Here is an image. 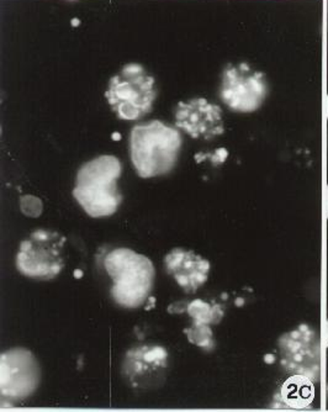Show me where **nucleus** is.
Wrapping results in <instances>:
<instances>
[{
	"mask_svg": "<svg viewBox=\"0 0 328 412\" xmlns=\"http://www.w3.org/2000/svg\"><path fill=\"white\" fill-rule=\"evenodd\" d=\"M182 143L179 130L159 120L136 125L130 135V157L139 177H161L173 171Z\"/></svg>",
	"mask_w": 328,
	"mask_h": 412,
	"instance_id": "nucleus-1",
	"label": "nucleus"
},
{
	"mask_svg": "<svg viewBox=\"0 0 328 412\" xmlns=\"http://www.w3.org/2000/svg\"><path fill=\"white\" fill-rule=\"evenodd\" d=\"M281 399L291 409L310 406L315 399V385L305 375H293L285 380L280 390Z\"/></svg>",
	"mask_w": 328,
	"mask_h": 412,
	"instance_id": "nucleus-11",
	"label": "nucleus"
},
{
	"mask_svg": "<svg viewBox=\"0 0 328 412\" xmlns=\"http://www.w3.org/2000/svg\"><path fill=\"white\" fill-rule=\"evenodd\" d=\"M187 336V340L198 347L210 349L214 346V338H212V331L209 325L195 324L184 331Z\"/></svg>",
	"mask_w": 328,
	"mask_h": 412,
	"instance_id": "nucleus-13",
	"label": "nucleus"
},
{
	"mask_svg": "<svg viewBox=\"0 0 328 412\" xmlns=\"http://www.w3.org/2000/svg\"><path fill=\"white\" fill-rule=\"evenodd\" d=\"M123 165L112 154L90 159L76 173L73 196L90 218H110L123 203L117 189Z\"/></svg>",
	"mask_w": 328,
	"mask_h": 412,
	"instance_id": "nucleus-2",
	"label": "nucleus"
},
{
	"mask_svg": "<svg viewBox=\"0 0 328 412\" xmlns=\"http://www.w3.org/2000/svg\"><path fill=\"white\" fill-rule=\"evenodd\" d=\"M268 94L263 73L246 63L229 65L223 74L220 96L232 112H253L259 109Z\"/></svg>",
	"mask_w": 328,
	"mask_h": 412,
	"instance_id": "nucleus-8",
	"label": "nucleus"
},
{
	"mask_svg": "<svg viewBox=\"0 0 328 412\" xmlns=\"http://www.w3.org/2000/svg\"><path fill=\"white\" fill-rule=\"evenodd\" d=\"M157 95L154 78L139 63L123 65L109 81L105 93L112 112L126 121L140 120L152 112Z\"/></svg>",
	"mask_w": 328,
	"mask_h": 412,
	"instance_id": "nucleus-4",
	"label": "nucleus"
},
{
	"mask_svg": "<svg viewBox=\"0 0 328 412\" xmlns=\"http://www.w3.org/2000/svg\"><path fill=\"white\" fill-rule=\"evenodd\" d=\"M67 238L56 231L40 229L19 246L15 265L23 277L52 280L65 269Z\"/></svg>",
	"mask_w": 328,
	"mask_h": 412,
	"instance_id": "nucleus-5",
	"label": "nucleus"
},
{
	"mask_svg": "<svg viewBox=\"0 0 328 412\" xmlns=\"http://www.w3.org/2000/svg\"><path fill=\"white\" fill-rule=\"evenodd\" d=\"M20 210L26 218H40L43 212V204L35 195H23L20 198Z\"/></svg>",
	"mask_w": 328,
	"mask_h": 412,
	"instance_id": "nucleus-14",
	"label": "nucleus"
},
{
	"mask_svg": "<svg viewBox=\"0 0 328 412\" xmlns=\"http://www.w3.org/2000/svg\"><path fill=\"white\" fill-rule=\"evenodd\" d=\"M164 267L187 294H193L207 282L211 269L207 259L183 247L173 248L165 254Z\"/></svg>",
	"mask_w": 328,
	"mask_h": 412,
	"instance_id": "nucleus-10",
	"label": "nucleus"
},
{
	"mask_svg": "<svg viewBox=\"0 0 328 412\" xmlns=\"http://www.w3.org/2000/svg\"><path fill=\"white\" fill-rule=\"evenodd\" d=\"M104 267L112 280V300L119 307L134 310L145 305L156 279L151 259L131 248H115L106 254Z\"/></svg>",
	"mask_w": 328,
	"mask_h": 412,
	"instance_id": "nucleus-3",
	"label": "nucleus"
},
{
	"mask_svg": "<svg viewBox=\"0 0 328 412\" xmlns=\"http://www.w3.org/2000/svg\"><path fill=\"white\" fill-rule=\"evenodd\" d=\"M187 313L193 318L195 324L217 325L223 318V307L220 305H210L204 300L192 301L187 305Z\"/></svg>",
	"mask_w": 328,
	"mask_h": 412,
	"instance_id": "nucleus-12",
	"label": "nucleus"
},
{
	"mask_svg": "<svg viewBox=\"0 0 328 412\" xmlns=\"http://www.w3.org/2000/svg\"><path fill=\"white\" fill-rule=\"evenodd\" d=\"M170 371V353L161 344H139L123 356L121 375L130 388L139 391L163 385Z\"/></svg>",
	"mask_w": 328,
	"mask_h": 412,
	"instance_id": "nucleus-7",
	"label": "nucleus"
},
{
	"mask_svg": "<svg viewBox=\"0 0 328 412\" xmlns=\"http://www.w3.org/2000/svg\"><path fill=\"white\" fill-rule=\"evenodd\" d=\"M323 214L325 218H328V185L323 190Z\"/></svg>",
	"mask_w": 328,
	"mask_h": 412,
	"instance_id": "nucleus-15",
	"label": "nucleus"
},
{
	"mask_svg": "<svg viewBox=\"0 0 328 412\" xmlns=\"http://www.w3.org/2000/svg\"><path fill=\"white\" fill-rule=\"evenodd\" d=\"M41 367L28 348L14 347L0 357L1 399L19 402L35 394L41 383Z\"/></svg>",
	"mask_w": 328,
	"mask_h": 412,
	"instance_id": "nucleus-6",
	"label": "nucleus"
},
{
	"mask_svg": "<svg viewBox=\"0 0 328 412\" xmlns=\"http://www.w3.org/2000/svg\"><path fill=\"white\" fill-rule=\"evenodd\" d=\"M174 119L178 129L183 130L193 138H205L223 134L221 109L211 104L205 98H195L181 101L174 109Z\"/></svg>",
	"mask_w": 328,
	"mask_h": 412,
	"instance_id": "nucleus-9",
	"label": "nucleus"
}]
</instances>
